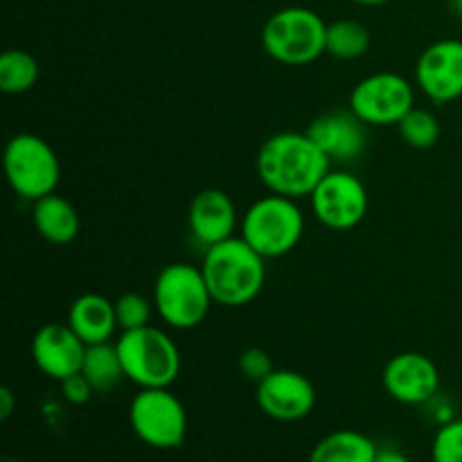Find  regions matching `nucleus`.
Listing matches in <instances>:
<instances>
[{
    "instance_id": "393cba45",
    "label": "nucleus",
    "mask_w": 462,
    "mask_h": 462,
    "mask_svg": "<svg viewBox=\"0 0 462 462\" xmlns=\"http://www.w3.org/2000/svg\"><path fill=\"white\" fill-rule=\"evenodd\" d=\"M433 462H462V420L440 424L431 445Z\"/></svg>"
},
{
    "instance_id": "6e6552de",
    "label": "nucleus",
    "mask_w": 462,
    "mask_h": 462,
    "mask_svg": "<svg viewBox=\"0 0 462 462\" xmlns=\"http://www.w3.org/2000/svg\"><path fill=\"white\" fill-rule=\"evenodd\" d=\"M129 424L152 449H179L188 438V411L170 388H140L129 404Z\"/></svg>"
},
{
    "instance_id": "f257e3e1",
    "label": "nucleus",
    "mask_w": 462,
    "mask_h": 462,
    "mask_svg": "<svg viewBox=\"0 0 462 462\" xmlns=\"http://www.w3.org/2000/svg\"><path fill=\"white\" fill-rule=\"evenodd\" d=\"M332 170V161L300 131H282L266 140L257 153V176L271 194L310 199Z\"/></svg>"
},
{
    "instance_id": "20e7f679",
    "label": "nucleus",
    "mask_w": 462,
    "mask_h": 462,
    "mask_svg": "<svg viewBox=\"0 0 462 462\" xmlns=\"http://www.w3.org/2000/svg\"><path fill=\"white\" fill-rule=\"evenodd\" d=\"M305 235V215L296 199L266 194L257 199L239 221V237L246 239L264 260L289 255Z\"/></svg>"
},
{
    "instance_id": "bb28decb",
    "label": "nucleus",
    "mask_w": 462,
    "mask_h": 462,
    "mask_svg": "<svg viewBox=\"0 0 462 462\" xmlns=\"http://www.w3.org/2000/svg\"><path fill=\"white\" fill-rule=\"evenodd\" d=\"M59 383H61L63 400H66L68 404H72V406H84L95 393L88 379L84 377V373L70 374V377L63 379V382H59Z\"/></svg>"
},
{
    "instance_id": "aec40b11",
    "label": "nucleus",
    "mask_w": 462,
    "mask_h": 462,
    "mask_svg": "<svg viewBox=\"0 0 462 462\" xmlns=\"http://www.w3.org/2000/svg\"><path fill=\"white\" fill-rule=\"evenodd\" d=\"M81 373L88 379L95 393H111L126 379L120 352L116 343H97L86 347Z\"/></svg>"
},
{
    "instance_id": "7ed1b4c3",
    "label": "nucleus",
    "mask_w": 462,
    "mask_h": 462,
    "mask_svg": "<svg viewBox=\"0 0 462 462\" xmlns=\"http://www.w3.org/2000/svg\"><path fill=\"white\" fill-rule=\"evenodd\" d=\"M262 48L282 66H310L328 54V23L300 5L278 9L262 27Z\"/></svg>"
},
{
    "instance_id": "a211bd4d",
    "label": "nucleus",
    "mask_w": 462,
    "mask_h": 462,
    "mask_svg": "<svg viewBox=\"0 0 462 462\" xmlns=\"http://www.w3.org/2000/svg\"><path fill=\"white\" fill-rule=\"evenodd\" d=\"M32 224H34L36 233L54 246H66V244L75 242L81 230L77 208L57 192L32 203Z\"/></svg>"
},
{
    "instance_id": "c85d7f7f",
    "label": "nucleus",
    "mask_w": 462,
    "mask_h": 462,
    "mask_svg": "<svg viewBox=\"0 0 462 462\" xmlns=\"http://www.w3.org/2000/svg\"><path fill=\"white\" fill-rule=\"evenodd\" d=\"M374 462H413V460L400 449H393V447H379Z\"/></svg>"
},
{
    "instance_id": "7c9ffc66",
    "label": "nucleus",
    "mask_w": 462,
    "mask_h": 462,
    "mask_svg": "<svg viewBox=\"0 0 462 462\" xmlns=\"http://www.w3.org/2000/svg\"><path fill=\"white\" fill-rule=\"evenodd\" d=\"M451 5H454L456 12H458L460 16H462V0H451Z\"/></svg>"
},
{
    "instance_id": "9d476101",
    "label": "nucleus",
    "mask_w": 462,
    "mask_h": 462,
    "mask_svg": "<svg viewBox=\"0 0 462 462\" xmlns=\"http://www.w3.org/2000/svg\"><path fill=\"white\" fill-rule=\"evenodd\" d=\"M310 206L325 228L352 230L368 215L370 199L359 176L346 170H329L311 192Z\"/></svg>"
},
{
    "instance_id": "b1692460",
    "label": "nucleus",
    "mask_w": 462,
    "mask_h": 462,
    "mask_svg": "<svg viewBox=\"0 0 462 462\" xmlns=\"http://www.w3.org/2000/svg\"><path fill=\"white\" fill-rule=\"evenodd\" d=\"M156 314L153 300H149L143 293H122L116 300V316L120 332H129V329H140L152 325V316Z\"/></svg>"
},
{
    "instance_id": "412c9836",
    "label": "nucleus",
    "mask_w": 462,
    "mask_h": 462,
    "mask_svg": "<svg viewBox=\"0 0 462 462\" xmlns=\"http://www.w3.org/2000/svg\"><path fill=\"white\" fill-rule=\"evenodd\" d=\"M41 66L27 50H5L0 54V90L5 95H23L36 86Z\"/></svg>"
},
{
    "instance_id": "5701e85b",
    "label": "nucleus",
    "mask_w": 462,
    "mask_h": 462,
    "mask_svg": "<svg viewBox=\"0 0 462 462\" xmlns=\"http://www.w3.org/2000/svg\"><path fill=\"white\" fill-rule=\"evenodd\" d=\"M397 129L411 149H431L440 140V122L429 108L413 106L402 117Z\"/></svg>"
},
{
    "instance_id": "cd10ccee",
    "label": "nucleus",
    "mask_w": 462,
    "mask_h": 462,
    "mask_svg": "<svg viewBox=\"0 0 462 462\" xmlns=\"http://www.w3.org/2000/svg\"><path fill=\"white\" fill-rule=\"evenodd\" d=\"M14 409H16V397H14L12 388H0V420L12 418Z\"/></svg>"
},
{
    "instance_id": "2eb2a0df",
    "label": "nucleus",
    "mask_w": 462,
    "mask_h": 462,
    "mask_svg": "<svg viewBox=\"0 0 462 462\" xmlns=\"http://www.w3.org/2000/svg\"><path fill=\"white\" fill-rule=\"evenodd\" d=\"M239 221L242 219H239L233 197L219 188L201 189L192 199V203H189V235L203 248H210L215 244L235 237V230L239 228Z\"/></svg>"
},
{
    "instance_id": "4468645a",
    "label": "nucleus",
    "mask_w": 462,
    "mask_h": 462,
    "mask_svg": "<svg viewBox=\"0 0 462 462\" xmlns=\"http://www.w3.org/2000/svg\"><path fill=\"white\" fill-rule=\"evenodd\" d=\"M86 343L72 332L68 323H48L36 329L32 338V361L45 377L63 382L70 374L81 373Z\"/></svg>"
},
{
    "instance_id": "9b49d317",
    "label": "nucleus",
    "mask_w": 462,
    "mask_h": 462,
    "mask_svg": "<svg viewBox=\"0 0 462 462\" xmlns=\"http://www.w3.org/2000/svg\"><path fill=\"white\" fill-rule=\"evenodd\" d=\"M415 84L433 104L462 97V41L440 39L427 45L415 61Z\"/></svg>"
},
{
    "instance_id": "1a4fd4ad",
    "label": "nucleus",
    "mask_w": 462,
    "mask_h": 462,
    "mask_svg": "<svg viewBox=\"0 0 462 462\" xmlns=\"http://www.w3.org/2000/svg\"><path fill=\"white\" fill-rule=\"evenodd\" d=\"M415 106V88L400 72L364 77L350 93V111L365 126H397Z\"/></svg>"
},
{
    "instance_id": "dca6fc26",
    "label": "nucleus",
    "mask_w": 462,
    "mask_h": 462,
    "mask_svg": "<svg viewBox=\"0 0 462 462\" xmlns=\"http://www.w3.org/2000/svg\"><path fill=\"white\" fill-rule=\"evenodd\" d=\"M307 135L332 162H352L365 152L368 134L365 125L347 108L319 116L307 129Z\"/></svg>"
},
{
    "instance_id": "4be33fe9",
    "label": "nucleus",
    "mask_w": 462,
    "mask_h": 462,
    "mask_svg": "<svg viewBox=\"0 0 462 462\" xmlns=\"http://www.w3.org/2000/svg\"><path fill=\"white\" fill-rule=\"evenodd\" d=\"M370 50V32L355 18L328 23V54L341 61H355Z\"/></svg>"
},
{
    "instance_id": "39448f33",
    "label": "nucleus",
    "mask_w": 462,
    "mask_h": 462,
    "mask_svg": "<svg viewBox=\"0 0 462 462\" xmlns=\"http://www.w3.org/2000/svg\"><path fill=\"white\" fill-rule=\"evenodd\" d=\"M152 300L158 319L180 332L199 328L215 305L201 266L189 262H174L158 273Z\"/></svg>"
},
{
    "instance_id": "f3484780",
    "label": "nucleus",
    "mask_w": 462,
    "mask_h": 462,
    "mask_svg": "<svg viewBox=\"0 0 462 462\" xmlns=\"http://www.w3.org/2000/svg\"><path fill=\"white\" fill-rule=\"evenodd\" d=\"M66 323L86 346L108 343L116 329H120L116 316V300H108L102 293H84V296L72 300Z\"/></svg>"
},
{
    "instance_id": "6ab92c4d",
    "label": "nucleus",
    "mask_w": 462,
    "mask_h": 462,
    "mask_svg": "<svg viewBox=\"0 0 462 462\" xmlns=\"http://www.w3.org/2000/svg\"><path fill=\"white\" fill-rule=\"evenodd\" d=\"M377 442L355 429H338L316 442L307 462H374Z\"/></svg>"
},
{
    "instance_id": "a878e982",
    "label": "nucleus",
    "mask_w": 462,
    "mask_h": 462,
    "mask_svg": "<svg viewBox=\"0 0 462 462\" xmlns=\"http://www.w3.org/2000/svg\"><path fill=\"white\" fill-rule=\"evenodd\" d=\"M239 370H242V374L248 382H253L257 386L262 379H266L273 373L275 365L266 350H262V347H246V350L239 355Z\"/></svg>"
},
{
    "instance_id": "c756f323",
    "label": "nucleus",
    "mask_w": 462,
    "mask_h": 462,
    "mask_svg": "<svg viewBox=\"0 0 462 462\" xmlns=\"http://www.w3.org/2000/svg\"><path fill=\"white\" fill-rule=\"evenodd\" d=\"M352 3L364 5V7H379V5H386L391 3V0H352Z\"/></svg>"
},
{
    "instance_id": "423d86ee",
    "label": "nucleus",
    "mask_w": 462,
    "mask_h": 462,
    "mask_svg": "<svg viewBox=\"0 0 462 462\" xmlns=\"http://www.w3.org/2000/svg\"><path fill=\"white\" fill-rule=\"evenodd\" d=\"M125 374L138 388H171L180 374V350L156 325L122 332L116 341Z\"/></svg>"
},
{
    "instance_id": "f03ea898",
    "label": "nucleus",
    "mask_w": 462,
    "mask_h": 462,
    "mask_svg": "<svg viewBox=\"0 0 462 462\" xmlns=\"http://www.w3.org/2000/svg\"><path fill=\"white\" fill-rule=\"evenodd\" d=\"M201 271L212 300L221 307H246L266 282V260L237 235L206 248Z\"/></svg>"
},
{
    "instance_id": "ddd939ff",
    "label": "nucleus",
    "mask_w": 462,
    "mask_h": 462,
    "mask_svg": "<svg viewBox=\"0 0 462 462\" xmlns=\"http://www.w3.org/2000/svg\"><path fill=\"white\" fill-rule=\"evenodd\" d=\"M383 391L404 406H424L440 391V370L422 352H400L382 373Z\"/></svg>"
},
{
    "instance_id": "0eeeda50",
    "label": "nucleus",
    "mask_w": 462,
    "mask_h": 462,
    "mask_svg": "<svg viewBox=\"0 0 462 462\" xmlns=\"http://www.w3.org/2000/svg\"><path fill=\"white\" fill-rule=\"evenodd\" d=\"M3 167L14 194L32 203L54 194L61 183V162L57 152L36 134H16L7 140Z\"/></svg>"
},
{
    "instance_id": "2f4dec72",
    "label": "nucleus",
    "mask_w": 462,
    "mask_h": 462,
    "mask_svg": "<svg viewBox=\"0 0 462 462\" xmlns=\"http://www.w3.org/2000/svg\"><path fill=\"white\" fill-rule=\"evenodd\" d=\"M5 462H16V460H5Z\"/></svg>"
},
{
    "instance_id": "f8f14e48",
    "label": "nucleus",
    "mask_w": 462,
    "mask_h": 462,
    "mask_svg": "<svg viewBox=\"0 0 462 462\" xmlns=\"http://www.w3.org/2000/svg\"><path fill=\"white\" fill-rule=\"evenodd\" d=\"M262 413L275 422H300L316 406V388L298 370L275 368L255 388Z\"/></svg>"
}]
</instances>
